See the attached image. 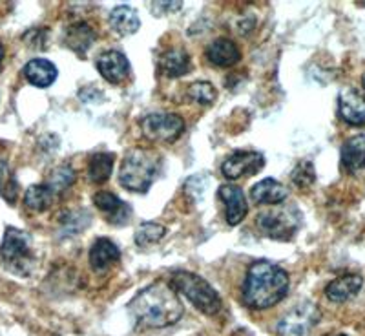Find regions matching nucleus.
Here are the masks:
<instances>
[{"mask_svg":"<svg viewBox=\"0 0 365 336\" xmlns=\"http://www.w3.org/2000/svg\"><path fill=\"white\" fill-rule=\"evenodd\" d=\"M128 311L132 312L137 324L152 329L178 324L185 315V307L175 289L165 282L152 283L143 289L130 302Z\"/></svg>","mask_w":365,"mask_h":336,"instance_id":"f257e3e1","label":"nucleus"},{"mask_svg":"<svg viewBox=\"0 0 365 336\" xmlns=\"http://www.w3.org/2000/svg\"><path fill=\"white\" fill-rule=\"evenodd\" d=\"M289 292V274L272 262H256L243 283V302L247 307L262 311L282 302Z\"/></svg>","mask_w":365,"mask_h":336,"instance_id":"f03ea898","label":"nucleus"},{"mask_svg":"<svg viewBox=\"0 0 365 336\" xmlns=\"http://www.w3.org/2000/svg\"><path fill=\"white\" fill-rule=\"evenodd\" d=\"M161 158L155 152L146 148L130 150L126 158L123 159L119 170L120 185L130 192L145 194L152 187L155 175H158Z\"/></svg>","mask_w":365,"mask_h":336,"instance_id":"7ed1b4c3","label":"nucleus"},{"mask_svg":"<svg viewBox=\"0 0 365 336\" xmlns=\"http://www.w3.org/2000/svg\"><path fill=\"white\" fill-rule=\"evenodd\" d=\"M172 283L179 292L187 296L188 302H192L195 307L205 312L207 316H214L221 309V298L210 283L201 276L188 270H179L172 276Z\"/></svg>","mask_w":365,"mask_h":336,"instance_id":"20e7f679","label":"nucleus"},{"mask_svg":"<svg viewBox=\"0 0 365 336\" xmlns=\"http://www.w3.org/2000/svg\"><path fill=\"white\" fill-rule=\"evenodd\" d=\"M143 136L154 143H174L185 132V121L175 113H150L141 121Z\"/></svg>","mask_w":365,"mask_h":336,"instance_id":"39448f33","label":"nucleus"},{"mask_svg":"<svg viewBox=\"0 0 365 336\" xmlns=\"http://www.w3.org/2000/svg\"><path fill=\"white\" fill-rule=\"evenodd\" d=\"M257 225L262 228L265 236L272 240H291L298 230L299 216L294 208H279V210L262 212V216L257 218Z\"/></svg>","mask_w":365,"mask_h":336,"instance_id":"423d86ee","label":"nucleus"},{"mask_svg":"<svg viewBox=\"0 0 365 336\" xmlns=\"http://www.w3.org/2000/svg\"><path fill=\"white\" fill-rule=\"evenodd\" d=\"M319 311L314 303L303 302L287 312L278 324L282 336H309L311 329L318 324Z\"/></svg>","mask_w":365,"mask_h":336,"instance_id":"0eeeda50","label":"nucleus"},{"mask_svg":"<svg viewBox=\"0 0 365 336\" xmlns=\"http://www.w3.org/2000/svg\"><path fill=\"white\" fill-rule=\"evenodd\" d=\"M0 258L17 270L24 269V263L31 260V238L24 230L8 227L0 247Z\"/></svg>","mask_w":365,"mask_h":336,"instance_id":"6e6552de","label":"nucleus"},{"mask_svg":"<svg viewBox=\"0 0 365 336\" xmlns=\"http://www.w3.org/2000/svg\"><path fill=\"white\" fill-rule=\"evenodd\" d=\"M263 166H265V158L262 154H257V152H236L223 163L221 172H223L225 178L234 181V179L257 174Z\"/></svg>","mask_w":365,"mask_h":336,"instance_id":"1a4fd4ad","label":"nucleus"},{"mask_svg":"<svg viewBox=\"0 0 365 336\" xmlns=\"http://www.w3.org/2000/svg\"><path fill=\"white\" fill-rule=\"evenodd\" d=\"M217 198L227 207L225 218H227L228 225H240L241 221L245 220L247 212H249V205H247L243 188L236 187V185H223L217 190Z\"/></svg>","mask_w":365,"mask_h":336,"instance_id":"9d476101","label":"nucleus"},{"mask_svg":"<svg viewBox=\"0 0 365 336\" xmlns=\"http://www.w3.org/2000/svg\"><path fill=\"white\" fill-rule=\"evenodd\" d=\"M338 110L347 125H365V97L354 88H345L338 97Z\"/></svg>","mask_w":365,"mask_h":336,"instance_id":"9b49d317","label":"nucleus"},{"mask_svg":"<svg viewBox=\"0 0 365 336\" xmlns=\"http://www.w3.org/2000/svg\"><path fill=\"white\" fill-rule=\"evenodd\" d=\"M97 70L108 83L119 84L128 77L130 63L120 51H104L97 58Z\"/></svg>","mask_w":365,"mask_h":336,"instance_id":"f8f14e48","label":"nucleus"},{"mask_svg":"<svg viewBox=\"0 0 365 336\" xmlns=\"http://www.w3.org/2000/svg\"><path fill=\"white\" fill-rule=\"evenodd\" d=\"M361 285H364V278H361L360 274H345V276L332 280L325 287V296L334 303L349 302V300L354 298L360 292Z\"/></svg>","mask_w":365,"mask_h":336,"instance_id":"ddd939ff","label":"nucleus"},{"mask_svg":"<svg viewBox=\"0 0 365 336\" xmlns=\"http://www.w3.org/2000/svg\"><path fill=\"white\" fill-rule=\"evenodd\" d=\"M287 195H289V190L285 185L272 178L262 179L250 190V198L257 205H279L287 200Z\"/></svg>","mask_w":365,"mask_h":336,"instance_id":"4468645a","label":"nucleus"},{"mask_svg":"<svg viewBox=\"0 0 365 336\" xmlns=\"http://www.w3.org/2000/svg\"><path fill=\"white\" fill-rule=\"evenodd\" d=\"M205 54H207V58L212 64H216V66L221 68L234 66V64L241 58L240 48H237L232 41H228V39L223 37L212 41L210 44L207 46Z\"/></svg>","mask_w":365,"mask_h":336,"instance_id":"2eb2a0df","label":"nucleus"},{"mask_svg":"<svg viewBox=\"0 0 365 336\" xmlns=\"http://www.w3.org/2000/svg\"><path fill=\"white\" fill-rule=\"evenodd\" d=\"M93 203H96V207L99 208L101 212H104V216L108 218L112 223L120 225L125 223V221H128V205L123 203V201H120L115 194H112V192H97V194L93 195Z\"/></svg>","mask_w":365,"mask_h":336,"instance_id":"dca6fc26","label":"nucleus"},{"mask_svg":"<svg viewBox=\"0 0 365 336\" xmlns=\"http://www.w3.org/2000/svg\"><path fill=\"white\" fill-rule=\"evenodd\" d=\"M90 267L96 273H103L104 269H108L112 263H115L120 258L119 247L113 243L112 240H106V238H101L97 240L90 249Z\"/></svg>","mask_w":365,"mask_h":336,"instance_id":"f3484780","label":"nucleus"},{"mask_svg":"<svg viewBox=\"0 0 365 336\" xmlns=\"http://www.w3.org/2000/svg\"><path fill=\"white\" fill-rule=\"evenodd\" d=\"M24 77L37 88H48L57 79V68L48 58H31L24 66Z\"/></svg>","mask_w":365,"mask_h":336,"instance_id":"a211bd4d","label":"nucleus"},{"mask_svg":"<svg viewBox=\"0 0 365 336\" xmlns=\"http://www.w3.org/2000/svg\"><path fill=\"white\" fill-rule=\"evenodd\" d=\"M341 163L347 168V172L356 174L358 170L365 168V136H354L345 141L341 146Z\"/></svg>","mask_w":365,"mask_h":336,"instance_id":"6ab92c4d","label":"nucleus"},{"mask_svg":"<svg viewBox=\"0 0 365 336\" xmlns=\"http://www.w3.org/2000/svg\"><path fill=\"white\" fill-rule=\"evenodd\" d=\"M110 26L115 29L117 34L126 37V35H133L137 29L141 28V19L137 15V11L130 6H117L110 13Z\"/></svg>","mask_w":365,"mask_h":336,"instance_id":"aec40b11","label":"nucleus"},{"mask_svg":"<svg viewBox=\"0 0 365 336\" xmlns=\"http://www.w3.org/2000/svg\"><path fill=\"white\" fill-rule=\"evenodd\" d=\"M93 41H96V31L84 22H77V24L70 26L66 31V37H64V44L79 55L86 54L88 48L93 44Z\"/></svg>","mask_w":365,"mask_h":336,"instance_id":"412c9836","label":"nucleus"},{"mask_svg":"<svg viewBox=\"0 0 365 336\" xmlns=\"http://www.w3.org/2000/svg\"><path fill=\"white\" fill-rule=\"evenodd\" d=\"M190 55L185 50H170L163 54L159 58V70L166 75V77H181V75L190 71Z\"/></svg>","mask_w":365,"mask_h":336,"instance_id":"4be33fe9","label":"nucleus"},{"mask_svg":"<svg viewBox=\"0 0 365 336\" xmlns=\"http://www.w3.org/2000/svg\"><path fill=\"white\" fill-rule=\"evenodd\" d=\"M55 192L48 185H31L24 194V205L34 212H44L53 205Z\"/></svg>","mask_w":365,"mask_h":336,"instance_id":"5701e85b","label":"nucleus"},{"mask_svg":"<svg viewBox=\"0 0 365 336\" xmlns=\"http://www.w3.org/2000/svg\"><path fill=\"white\" fill-rule=\"evenodd\" d=\"M115 158L113 154H96L91 156L88 163V178L91 183H104L108 181L113 170Z\"/></svg>","mask_w":365,"mask_h":336,"instance_id":"b1692460","label":"nucleus"},{"mask_svg":"<svg viewBox=\"0 0 365 336\" xmlns=\"http://www.w3.org/2000/svg\"><path fill=\"white\" fill-rule=\"evenodd\" d=\"M165 234L166 228L163 225L154 223V221H146V223L139 225V228L135 230V243L139 247L152 245V243H158Z\"/></svg>","mask_w":365,"mask_h":336,"instance_id":"393cba45","label":"nucleus"},{"mask_svg":"<svg viewBox=\"0 0 365 336\" xmlns=\"http://www.w3.org/2000/svg\"><path fill=\"white\" fill-rule=\"evenodd\" d=\"M73 183H75L73 168H70V166H61V168L51 172L50 179H48L46 185L55 192V195H61L64 190H68Z\"/></svg>","mask_w":365,"mask_h":336,"instance_id":"a878e982","label":"nucleus"},{"mask_svg":"<svg viewBox=\"0 0 365 336\" xmlns=\"http://www.w3.org/2000/svg\"><path fill=\"white\" fill-rule=\"evenodd\" d=\"M216 88L212 86L208 81H197V83H192L190 88H188V97L197 104H212L216 101Z\"/></svg>","mask_w":365,"mask_h":336,"instance_id":"bb28decb","label":"nucleus"},{"mask_svg":"<svg viewBox=\"0 0 365 336\" xmlns=\"http://www.w3.org/2000/svg\"><path fill=\"white\" fill-rule=\"evenodd\" d=\"M316 181V172L314 166L311 161H302L292 172V183L298 188H309L312 187Z\"/></svg>","mask_w":365,"mask_h":336,"instance_id":"cd10ccee","label":"nucleus"},{"mask_svg":"<svg viewBox=\"0 0 365 336\" xmlns=\"http://www.w3.org/2000/svg\"><path fill=\"white\" fill-rule=\"evenodd\" d=\"M0 195H4L9 203H13L15 195H17V183L13 179L8 165H4V163H0Z\"/></svg>","mask_w":365,"mask_h":336,"instance_id":"c85d7f7f","label":"nucleus"},{"mask_svg":"<svg viewBox=\"0 0 365 336\" xmlns=\"http://www.w3.org/2000/svg\"><path fill=\"white\" fill-rule=\"evenodd\" d=\"M4 54H6L4 46L0 44V64H2V61H4Z\"/></svg>","mask_w":365,"mask_h":336,"instance_id":"c756f323","label":"nucleus"},{"mask_svg":"<svg viewBox=\"0 0 365 336\" xmlns=\"http://www.w3.org/2000/svg\"><path fill=\"white\" fill-rule=\"evenodd\" d=\"M361 83H364V88H365V73H364V77H361Z\"/></svg>","mask_w":365,"mask_h":336,"instance_id":"7c9ffc66","label":"nucleus"},{"mask_svg":"<svg viewBox=\"0 0 365 336\" xmlns=\"http://www.w3.org/2000/svg\"><path fill=\"white\" fill-rule=\"evenodd\" d=\"M338 336H345V335H338Z\"/></svg>","mask_w":365,"mask_h":336,"instance_id":"2f4dec72","label":"nucleus"}]
</instances>
